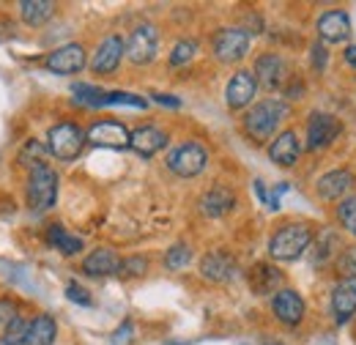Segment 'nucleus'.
<instances>
[{
	"instance_id": "nucleus-5",
	"label": "nucleus",
	"mask_w": 356,
	"mask_h": 345,
	"mask_svg": "<svg viewBox=\"0 0 356 345\" xmlns=\"http://www.w3.org/2000/svg\"><path fill=\"white\" fill-rule=\"evenodd\" d=\"M250 42L252 39L244 28H222V31L214 33L211 49H214V58L220 63H238L241 58H247Z\"/></svg>"
},
{
	"instance_id": "nucleus-33",
	"label": "nucleus",
	"mask_w": 356,
	"mask_h": 345,
	"mask_svg": "<svg viewBox=\"0 0 356 345\" xmlns=\"http://www.w3.org/2000/svg\"><path fill=\"white\" fill-rule=\"evenodd\" d=\"M74 93H77V102L90 104V107H102L104 90H99V88H93V86H74Z\"/></svg>"
},
{
	"instance_id": "nucleus-17",
	"label": "nucleus",
	"mask_w": 356,
	"mask_h": 345,
	"mask_svg": "<svg viewBox=\"0 0 356 345\" xmlns=\"http://www.w3.org/2000/svg\"><path fill=\"white\" fill-rule=\"evenodd\" d=\"M356 178L351 170H332L318 178V195L323 200H340L343 195H348L354 189Z\"/></svg>"
},
{
	"instance_id": "nucleus-21",
	"label": "nucleus",
	"mask_w": 356,
	"mask_h": 345,
	"mask_svg": "<svg viewBox=\"0 0 356 345\" xmlns=\"http://www.w3.org/2000/svg\"><path fill=\"white\" fill-rule=\"evenodd\" d=\"M233 206H236V195L227 186H222V184L211 186L200 198V211L206 216H225L227 211H233Z\"/></svg>"
},
{
	"instance_id": "nucleus-14",
	"label": "nucleus",
	"mask_w": 356,
	"mask_h": 345,
	"mask_svg": "<svg viewBox=\"0 0 356 345\" xmlns=\"http://www.w3.org/2000/svg\"><path fill=\"white\" fill-rule=\"evenodd\" d=\"M299 154H302V143H299V134L293 129L280 131L268 145V159L280 168H293L299 162Z\"/></svg>"
},
{
	"instance_id": "nucleus-8",
	"label": "nucleus",
	"mask_w": 356,
	"mask_h": 345,
	"mask_svg": "<svg viewBox=\"0 0 356 345\" xmlns=\"http://www.w3.org/2000/svg\"><path fill=\"white\" fill-rule=\"evenodd\" d=\"M343 131V124L329 115V113H312L307 121V148L310 151H321L326 145H332Z\"/></svg>"
},
{
	"instance_id": "nucleus-40",
	"label": "nucleus",
	"mask_w": 356,
	"mask_h": 345,
	"mask_svg": "<svg viewBox=\"0 0 356 345\" xmlns=\"http://www.w3.org/2000/svg\"><path fill=\"white\" fill-rule=\"evenodd\" d=\"M0 345H19V343H14L11 337H6V335H0Z\"/></svg>"
},
{
	"instance_id": "nucleus-36",
	"label": "nucleus",
	"mask_w": 356,
	"mask_h": 345,
	"mask_svg": "<svg viewBox=\"0 0 356 345\" xmlns=\"http://www.w3.org/2000/svg\"><path fill=\"white\" fill-rule=\"evenodd\" d=\"M66 296H69V302H77V304H83V307H90V304H93V299L88 296V291H86L83 285H77V282H69V285H66Z\"/></svg>"
},
{
	"instance_id": "nucleus-11",
	"label": "nucleus",
	"mask_w": 356,
	"mask_h": 345,
	"mask_svg": "<svg viewBox=\"0 0 356 345\" xmlns=\"http://www.w3.org/2000/svg\"><path fill=\"white\" fill-rule=\"evenodd\" d=\"M44 66L52 74H77L86 66V47L83 44H63L47 55Z\"/></svg>"
},
{
	"instance_id": "nucleus-3",
	"label": "nucleus",
	"mask_w": 356,
	"mask_h": 345,
	"mask_svg": "<svg viewBox=\"0 0 356 345\" xmlns=\"http://www.w3.org/2000/svg\"><path fill=\"white\" fill-rule=\"evenodd\" d=\"M86 143H88V134L77 124H72V121H60V124L49 127V131H47V148L60 162L77 159L80 151L86 148Z\"/></svg>"
},
{
	"instance_id": "nucleus-20",
	"label": "nucleus",
	"mask_w": 356,
	"mask_h": 345,
	"mask_svg": "<svg viewBox=\"0 0 356 345\" xmlns=\"http://www.w3.org/2000/svg\"><path fill=\"white\" fill-rule=\"evenodd\" d=\"M332 310H334L337 323L351 321V315L356 312V280H343L332 291Z\"/></svg>"
},
{
	"instance_id": "nucleus-25",
	"label": "nucleus",
	"mask_w": 356,
	"mask_h": 345,
	"mask_svg": "<svg viewBox=\"0 0 356 345\" xmlns=\"http://www.w3.org/2000/svg\"><path fill=\"white\" fill-rule=\"evenodd\" d=\"M52 14H55V3H49V0H22L19 3V17L31 28L44 25Z\"/></svg>"
},
{
	"instance_id": "nucleus-15",
	"label": "nucleus",
	"mask_w": 356,
	"mask_h": 345,
	"mask_svg": "<svg viewBox=\"0 0 356 345\" xmlns=\"http://www.w3.org/2000/svg\"><path fill=\"white\" fill-rule=\"evenodd\" d=\"M86 134H88V143L104 145V148H127L132 143V131L118 121H99Z\"/></svg>"
},
{
	"instance_id": "nucleus-32",
	"label": "nucleus",
	"mask_w": 356,
	"mask_h": 345,
	"mask_svg": "<svg viewBox=\"0 0 356 345\" xmlns=\"http://www.w3.org/2000/svg\"><path fill=\"white\" fill-rule=\"evenodd\" d=\"M107 104H129V107H145V99L143 96H134V93H121V90H115V93H104V99H102V107H107Z\"/></svg>"
},
{
	"instance_id": "nucleus-28",
	"label": "nucleus",
	"mask_w": 356,
	"mask_h": 345,
	"mask_svg": "<svg viewBox=\"0 0 356 345\" xmlns=\"http://www.w3.org/2000/svg\"><path fill=\"white\" fill-rule=\"evenodd\" d=\"M346 247H343V241H340V236L334 233V230H329V233H323V241H318V263H323V260H329L334 252L340 255Z\"/></svg>"
},
{
	"instance_id": "nucleus-41",
	"label": "nucleus",
	"mask_w": 356,
	"mask_h": 345,
	"mask_svg": "<svg viewBox=\"0 0 356 345\" xmlns=\"http://www.w3.org/2000/svg\"><path fill=\"white\" fill-rule=\"evenodd\" d=\"M351 233H354V236H356V225H354V227H351Z\"/></svg>"
},
{
	"instance_id": "nucleus-1",
	"label": "nucleus",
	"mask_w": 356,
	"mask_h": 345,
	"mask_svg": "<svg viewBox=\"0 0 356 345\" xmlns=\"http://www.w3.org/2000/svg\"><path fill=\"white\" fill-rule=\"evenodd\" d=\"M285 115H288V104L285 102H280V99H264V102H258L255 107L247 110V115H244V131H247V137L252 143H266V140L274 137L277 127L285 121Z\"/></svg>"
},
{
	"instance_id": "nucleus-29",
	"label": "nucleus",
	"mask_w": 356,
	"mask_h": 345,
	"mask_svg": "<svg viewBox=\"0 0 356 345\" xmlns=\"http://www.w3.org/2000/svg\"><path fill=\"white\" fill-rule=\"evenodd\" d=\"M189 260H192V250H189L186 244H176V247H170V250H168V255H165V266H168L170 271H181V268H186V266H189Z\"/></svg>"
},
{
	"instance_id": "nucleus-38",
	"label": "nucleus",
	"mask_w": 356,
	"mask_h": 345,
	"mask_svg": "<svg viewBox=\"0 0 356 345\" xmlns=\"http://www.w3.org/2000/svg\"><path fill=\"white\" fill-rule=\"evenodd\" d=\"M154 102H159V104H168V107H181V102L173 99L170 93H154Z\"/></svg>"
},
{
	"instance_id": "nucleus-22",
	"label": "nucleus",
	"mask_w": 356,
	"mask_h": 345,
	"mask_svg": "<svg viewBox=\"0 0 356 345\" xmlns=\"http://www.w3.org/2000/svg\"><path fill=\"white\" fill-rule=\"evenodd\" d=\"M83 271L90 277H107V274H118L121 271V258L107 250V247H99L93 250L88 258L83 260Z\"/></svg>"
},
{
	"instance_id": "nucleus-7",
	"label": "nucleus",
	"mask_w": 356,
	"mask_h": 345,
	"mask_svg": "<svg viewBox=\"0 0 356 345\" xmlns=\"http://www.w3.org/2000/svg\"><path fill=\"white\" fill-rule=\"evenodd\" d=\"M156 52H159V31L148 22L137 25L127 39V58L137 66H143V63H151Z\"/></svg>"
},
{
	"instance_id": "nucleus-10",
	"label": "nucleus",
	"mask_w": 356,
	"mask_h": 345,
	"mask_svg": "<svg viewBox=\"0 0 356 345\" xmlns=\"http://www.w3.org/2000/svg\"><path fill=\"white\" fill-rule=\"evenodd\" d=\"M255 77H258V86L268 88V90H277L291 80V72H288V61L277 52H266L255 61Z\"/></svg>"
},
{
	"instance_id": "nucleus-18",
	"label": "nucleus",
	"mask_w": 356,
	"mask_h": 345,
	"mask_svg": "<svg viewBox=\"0 0 356 345\" xmlns=\"http://www.w3.org/2000/svg\"><path fill=\"white\" fill-rule=\"evenodd\" d=\"M318 33L326 42H346L351 36V19L346 11H326L318 17Z\"/></svg>"
},
{
	"instance_id": "nucleus-35",
	"label": "nucleus",
	"mask_w": 356,
	"mask_h": 345,
	"mask_svg": "<svg viewBox=\"0 0 356 345\" xmlns=\"http://www.w3.org/2000/svg\"><path fill=\"white\" fill-rule=\"evenodd\" d=\"M145 271H148V260L140 258V255H132V258L121 260V271L118 274H124V277H140Z\"/></svg>"
},
{
	"instance_id": "nucleus-27",
	"label": "nucleus",
	"mask_w": 356,
	"mask_h": 345,
	"mask_svg": "<svg viewBox=\"0 0 356 345\" xmlns=\"http://www.w3.org/2000/svg\"><path fill=\"white\" fill-rule=\"evenodd\" d=\"M47 154H49V148H47L44 143H39V140H28V143L22 145L17 162H19V168L36 170V168H44L47 165Z\"/></svg>"
},
{
	"instance_id": "nucleus-30",
	"label": "nucleus",
	"mask_w": 356,
	"mask_h": 345,
	"mask_svg": "<svg viewBox=\"0 0 356 345\" xmlns=\"http://www.w3.org/2000/svg\"><path fill=\"white\" fill-rule=\"evenodd\" d=\"M195 52H197V42H192V39L178 42L176 47H173V52H170V66H184V63H189V61L195 58Z\"/></svg>"
},
{
	"instance_id": "nucleus-26",
	"label": "nucleus",
	"mask_w": 356,
	"mask_h": 345,
	"mask_svg": "<svg viewBox=\"0 0 356 345\" xmlns=\"http://www.w3.org/2000/svg\"><path fill=\"white\" fill-rule=\"evenodd\" d=\"M58 337V323L52 315H36L31 321V332H28V345H52Z\"/></svg>"
},
{
	"instance_id": "nucleus-13",
	"label": "nucleus",
	"mask_w": 356,
	"mask_h": 345,
	"mask_svg": "<svg viewBox=\"0 0 356 345\" xmlns=\"http://www.w3.org/2000/svg\"><path fill=\"white\" fill-rule=\"evenodd\" d=\"M271 312L277 315L280 323L285 326H296L305 318V299L293 291V288H280L271 299Z\"/></svg>"
},
{
	"instance_id": "nucleus-31",
	"label": "nucleus",
	"mask_w": 356,
	"mask_h": 345,
	"mask_svg": "<svg viewBox=\"0 0 356 345\" xmlns=\"http://www.w3.org/2000/svg\"><path fill=\"white\" fill-rule=\"evenodd\" d=\"M337 268H340L343 280H356V247H346L337 255Z\"/></svg>"
},
{
	"instance_id": "nucleus-19",
	"label": "nucleus",
	"mask_w": 356,
	"mask_h": 345,
	"mask_svg": "<svg viewBox=\"0 0 356 345\" xmlns=\"http://www.w3.org/2000/svg\"><path fill=\"white\" fill-rule=\"evenodd\" d=\"M250 280V288L258 294V296H266V294H277V288L282 285V274L280 268L268 266V263H255L247 274Z\"/></svg>"
},
{
	"instance_id": "nucleus-2",
	"label": "nucleus",
	"mask_w": 356,
	"mask_h": 345,
	"mask_svg": "<svg viewBox=\"0 0 356 345\" xmlns=\"http://www.w3.org/2000/svg\"><path fill=\"white\" fill-rule=\"evenodd\" d=\"M312 244V230L305 225V222H291V225H282L271 241H268V255L274 260H296L302 258Z\"/></svg>"
},
{
	"instance_id": "nucleus-16",
	"label": "nucleus",
	"mask_w": 356,
	"mask_h": 345,
	"mask_svg": "<svg viewBox=\"0 0 356 345\" xmlns=\"http://www.w3.org/2000/svg\"><path fill=\"white\" fill-rule=\"evenodd\" d=\"M236 271H238L236 258L225 250H211L206 258L200 260V274L209 282H230L236 277Z\"/></svg>"
},
{
	"instance_id": "nucleus-37",
	"label": "nucleus",
	"mask_w": 356,
	"mask_h": 345,
	"mask_svg": "<svg viewBox=\"0 0 356 345\" xmlns=\"http://www.w3.org/2000/svg\"><path fill=\"white\" fill-rule=\"evenodd\" d=\"M312 66H315V69H323V66H326V47L312 44Z\"/></svg>"
},
{
	"instance_id": "nucleus-34",
	"label": "nucleus",
	"mask_w": 356,
	"mask_h": 345,
	"mask_svg": "<svg viewBox=\"0 0 356 345\" xmlns=\"http://www.w3.org/2000/svg\"><path fill=\"white\" fill-rule=\"evenodd\" d=\"M337 219L343 222V227H354L356 225V195H351V198H346L340 206H337Z\"/></svg>"
},
{
	"instance_id": "nucleus-12",
	"label": "nucleus",
	"mask_w": 356,
	"mask_h": 345,
	"mask_svg": "<svg viewBox=\"0 0 356 345\" xmlns=\"http://www.w3.org/2000/svg\"><path fill=\"white\" fill-rule=\"evenodd\" d=\"M124 55H127V42L121 36H107L96 47V52L90 58V72L93 74H113L121 66Z\"/></svg>"
},
{
	"instance_id": "nucleus-24",
	"label": "nucleus",
	"mask_w": 356,
	"mask_h": 345,
	"mask_svg": "<svg viewBox=\"0 0 356 345\" xmlns=\"http://www.w3.org/2000/svg\"><path fill=\"white\" fill-rule=\"evenodd\" d=\"M47 244L52 250H58L60 255H77L83 250V239L80 236H72L63 225H49L47 227Z\"/></svg>"
},
{
	"instance_id": "nucleus-39",
	"label": "nucleus",
	"mask_w": 356,
	"mask_h": 345,
	"mask_svg": "<svg viewBox=\"0 0 356 345\" xmlns=\"http://www.w3.org/2000/svg\"><path fill=\"white\" fill-rule=\"evenodd\" d=\"M346 61H348V66H354L356 69V44H351V47L346 49Z\"/></svg>"
},
{
	"instance_id": "nucleus-23",
	"label": "nucleus",
	"mask_w": 356,
	"mask_h": 345,
	"mask_svg": "<svg viewBox=\"0 0 356 345\" xmlns=\"http://www.w3.org/2000/svg\"><path fill=\"white\" fill-rule=\"evenodd\" d=\"M168 145V134L156 127H140L132 131V143L129 148H134L140 157H154L156 151H162Z\"/></svg>"
},
{
	"instance_id": "nucleus-9",
	"label": "nucleus",
	"mask_w": 356,
	"mask_h": 345,
	"mask_svg": "<svg viewBox=\"0 0 356 345\" xmlns=\"http://www.w3.org/2000/svg\"><path fill=\"white\" fill-rule=\"evenodd\" d=\"M255 93H258V77H255V72L241 69V72H236L230 77V83L225 88V102H227L230 110H244V107H250V102L255 99Z\"/></svg>"
},
{
	"instance_id": "nucleus-4",
	"label": "nucleus",
	"mask_w": 356,
	"mask_h": 345,
	"mask_svg": "<svg viewBox=\"0 0 356 345\" xmlns=\"http://www.w3.org/2000/svg\"><path fill=\"white\" fill-rule=\"evenodd\" d=\"M28 206L33 211H47L55 206L58 200V172L52 170L49 165L36 168L28 172Z\"/></svg>"
},
{
	"instance_id": "nucleus-6",
	"label": "nucleus",
	"mask_w": 356,
	"mask_h": 345,
	"mask_svg": "<svg viewBox=\"0 0 356 345\" xmlns=\"http://www.w3.org/2000/svg\"><path fill=\"white\" fill-rule=\"evenodd\" d=\"M206 162H209V154L200 143H181L176 145L170 154H168V168L181 175V178H192L197 172L206 170Z\"/></svg>"
}]
</instances>
